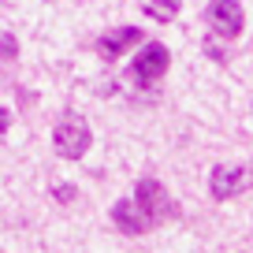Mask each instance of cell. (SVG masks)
I'll use <instances>...</instances> for the list:
<instances>
[{
  "label": "cell",
  "mask_w": 253,
  "mask_h": 253,
  "mask_svg": "<svg viewBox=\"0 0 253 253\" xmlns=\"http://www.w3.org/2000/svg\"><path fill=\"white\" fill-rule=\"evenodd\" d=\"M89 145H93L89 123L82 116H75V112H67V116L56 123V130H52V149L60 153L63 160H82L89 153Z\"/></svg>",
  "instance_id": "6da1fadb"
},
{
  "label": "cell",
  "mask_w": 253,
  "mask_h": 253,
  "mask_svg": "<svg viewBox=\"0 0 253 253\" xmlns=\"http://www.w3.org/2000/svg\"><path fill=\"white\" fill-rule=\"evenodd\" d=\"M134 201L142 205V212L153 220V227H160V223H168V220H175V216H179L171 194L164 190V182H160V179H138Z\"/></svg>",
  "instance_id": "7a4b0ae2"
},
{
  "label": "cell",
  "mask_w": 253,
  "mask_h": 253,
  "mask_svg": "<svg viewBox=\"0 0 253 253\" xmlns=\"http://www.w3.org/2000/svg\"><path fill=\"white\" fill-rule=\"evenodd\" d=\"M205 23H209V30H212L216 38L235 41L238 34H242V26H246V11H242L238 0H209Z\"/></svg>",
  "instance_id": "3957f363"
},
{
  "label": "cell",
  "mask_w": 253,
  "mask_h": 253,
  "mask_svg": "<svg viewBox=\"0 0 253 253\" xmlns=\"http://www.w3.org/2000/svg\"><path fill=\"white\" fill-rule=\"evenodd\" d=\"M250 186H253V168L246 164H220L209 175V190H212L216 201H231L238 194H246Z\"/></svg>",
  "instance_id": "277c9868"
},
{
  "label": "cell",
  "mask_w": 253,
  "mask_h": 253,
  "mask_svg": "<svg viewBox=\"0 0 253 253\" xmlns=\"http://www.w3.org/2000/svg\"><path fill=\"white\" fill-rule=\"evenodd\" d=\"M168 63H171L168 48L160 45V41H149V45H142V52H138L134 63H130V79L142 82V86L160 82V79H164V71H168Z\"/></svg>",
  "instance_id": "5b68a950"
},
{
  "label": "cell",
  "mask_w": 253,
  "mask_h": 253,
  "mask_svg": "<svg viewBox=\"0 0 253 253\" xmlns=\"http://www.w3.org/2000/svg\"><path fill=\"white\" fill-rule=\"evenodd\" d=\"M112 223H116L119 235H126V238H138V235H149L153 231V220L142 212L138 201H116V205H112Z\"/></svg>",
  "instance_id": "8992f818"
},
{
  "label": "cell",
  "mask_w": 253,
  "mask_h": 253,
  "mask_svg": "<svg viewBox=\"0 0 253 253\" xmlns=\"http://www.w3.org/2000/svg\"><path fill=\"white\" fill-rule=\"evenodd\" d=\"M138 41H142V30H138V26H116V30L97 38V56H101V60H119V56L130 45H138Z\"/></svg>",
  "instance_id": "52a82bcc"
},
{
  "label": "cell",
  "mask_w": 253,
  "mask_h": 253,
  "mask_svg": "<svg viewBox=\"0 0 253 253\" xmlns=\"http://www.w3.org/2000/svg\"><path fill=\"white\" fill-rule=\"evenodd\" d=\"M142 11L157 23H171L179 15V0H142Z\"/></svg>",
  "instance_id": "ba28073f"
},
{
  "label": "cell",
  "mask_w": 253,
  "mask_h": 253,
  "mask_svg": "<svg viewBox=\"0 0 253 253\" xmlns=\"http://www.w3.org/2000/svg\"><path fill=\"white\" fill-rule=\"evenodd\" d=\"M15 52H19L15 38H11V34H4V38H0V60H15Z\"/></svg>",
  "instance_id": "9c48e42d"
},
{
  "label": "cell",
  "mask_w": 253,
  "mask_h": 253,
  "mask_svg": "<svg viewBox=\"0 0 253 253\" xmlns=\"http://www.w3.org/2000/svg\"><path fill=\"white\" fill-rule=\"evenodd\" d=\"M8 126H11V112L0 108V134H8Z\"/></svg>",
  "instance_id": "30bf717a"
},
{
  "label": "cell",
  "mask_w": 253,
  "mask_h": 253,
  "mask_svg": "<svg viewBox=\"0 0 253 253\" xmlns=\"http://www.w3.org/2000/svg\"><path fill=\"white\" fill-rule=\"evenodd\" d=\"M56 198H60V201H71L75 190H71V186H60V190H56Z\"/></svg>",
  "instance_id": "8fae6325"
}]
</instances>
